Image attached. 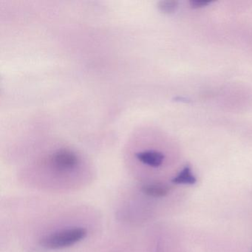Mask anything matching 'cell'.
<instances>
[{
  "instance_id": "7",
  "label": "cell",
  "mask_w": 252,
  "mask_h": 252,
  "mask_svg": "<svg viewBox=\"0 0 252 252\" xmlns=\"http://www.w3.org/2000/svg\"><path fill=\"white\" fill-rule=\"evenodd\" d=\"M212 1H206V0H191L189 3L191 8H202L203 7L207 6L212 3Z\"/></svg>"
},
{
  "instance_id": "5",
  "label": "cell",
  "mask_w": 252,
  "mask_h": 252,
  "mask_svg": "<svg viewBox=\"0 0 252 252\" xmlns=\"http://www.w3.org/2000/svg\"><path fill=\"white\" fill-rule=\"evenodd\" d=\"M172 183L176 184H195L196 178L191 172L189 166H186L183 170L172 179Z\"/></svg>"
},
{
  "instance_id": "4",
  "label": "cell",
  "mask_w": 252,
  "mask_h": 252,
  "mask_svg": "<svg viewBox=\"0 0 252 252\" xmlns=\"http://www.w3.org/2000/svg\"><path fill=\"white\" fill-rule=\"evenodd\" d=\"M141 190L144 194L149 197H163L169 194L170 188L163 184H155L144 185Z\"/></svg>"
},
{
  "instance_id": "6",
  "label": "cell",
  "mask_w": 252,
  "mask_h": 252,
  "mask_svg": "<svg viewBox=\"0 0 252 252\" xmlns=\"http://www.w3.org/2000/svg\"><path fill=\"white\" fill-rule=\"evenodd\" d=\"M158 8L162 12L172 14L178 8V2L176 1H160L158 2Z\"/></svg>"
},
{
  "instance_id": "1",
  "label": "cell",
  "mask_w": 252,
  "mask_h": 252,
  "mask_svg": "<svg viewBox=\"0 0 252 252\" xmlns=\"http://www.w3.org/2000/svg\"><path fill=\"white\" fill-rule=\"evenodd\" d=\"M88 235V230L82 227L67 228L49 234L42 238L40 244L48 249H61L70 247L82 241Z\"/></svg>"
},
{
  "instance_id": "2",
  "label": "cell",
  "mask_w": 252,
  "mask_h": 252,
  "mask_svg": "<svg viewBox=\"0 0 252 252\" xmlns=\"http://www.w3.org/2000/svg\"><path fill=\"white\" fill-rule=\"evenodd\" d=\"M53 167L60 172L73 170L79 164L78 156L70 150H63L53 155L51 159Z\"/></svg>"
},
{
  "instance_id": "3",
  "label": "cell",
  "mask_w": 252,
  "mask_h": 252,
  "mask_svg": "<svg viewBox=\"0 0 252 252\" xmlns=\"http://www.w3.org/2000/svg\"><path fill=\"white\" fill-rule=\"evenodd\" d=\"M135 157L144 164L155 168L161 166L164 160V156L160 152L154 150L139 152L135 154Z\"/></svg>"
}]
</instances>
